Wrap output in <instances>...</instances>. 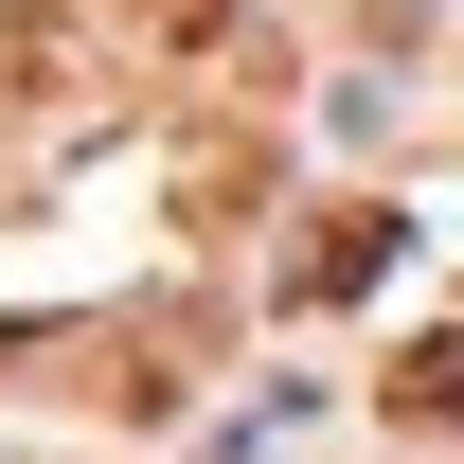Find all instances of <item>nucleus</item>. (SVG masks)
<instances>
[{"label":"nucleus","mask_w":464,"mask_h":464,"mask_svg":"<svg viewBox=\"0 0 464 464\" xmlns=\"http://www.w3.org/2000/svg\"><path fill=\"white\" fill-rule=\"evenodd\" d=\"M108 54H125V18H72V0H18V18H0V90H18V108H72Z\"/></svg>","instance_id":"obj_1"},{"label":"nucleus","mask_w":464,"mask_h":464,"mask_svg":"<svg viewBox=\"0 0 464 464\" xmlns=\"http://www.w3.org/2000/svg\"><path fill=\"white\" fill-rule=\"evenodd\" d=\"M250 197H268V108H232V125L179 143V215H197V232H232Z\"/></svg>","instance_id":"obj_2"},{"label":"nucleus","mask_w":464,"mask_h":464,"mask_svg":"<svg viewBox=\"0 0 464 464\" xmlns=\"http://www.w3.org/2000/svg\"><path fill=\"white\" fill-rule=\"evenodd\" d=\"M375 268H393V215H375V197H340V215H322V250H304V304H357Z\"/></svg>","instance_id":"obj_3"},{"label":"nucleus","mask_w":464,"mask_h":464,"mask_svg":"<svg viewBox=\"0 0 464 464\" xmlns=\"http://www.w3.org/2000/svg\"><path fill=\"white\" fill-rule=\"evenodd\" d=\"M375 411H393V429H464V340H411L393 375H375Z\"/></svg>","instance_id":"obj_4"},{"label":"nucleus","mask_w":464,"mask_h":464,"mask_svg":"<svg viewBox=\"0 0 464 464\" xmlns=\"http://www.w3.org/2000/svg\"><path fill=\"white\" fill-rule=\"evenodd\" d=\"M143 54H197V36H250V0H108Z\"/></svg>","instance_id":"obj_5"}]
</instances>
